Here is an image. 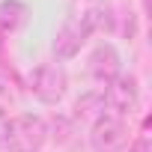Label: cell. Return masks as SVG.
Instances as JSON below:
<instances>
[{
	"mask_svg": "<svg viewBox=\"0 0 152 152\" xmlns=\"http://www.w3.org/2000/svg\"><path fill=\"white\" fill-rule=\"evenodd\" d=\"M45 140H48V125L33 113H21L9 119L3 152H39Z\"/></svg>",
	"mask_w": 152,
	"mask_h": 152,
	"instance_id": "cell-1",
	"label": "cell"
},
{
	"mask_svg": "<svg viewBox=\"0 0 152 152\" xmlns=\"http://www.w3.org/2000/svg\"><path fill=\"white\" fill-rule=\"evenodd\" d=\"M30 87H33V96L42 104H57L69 90V75L60 63H39L33 69Z\"/></svg>",
	"mask_w": 152,
	"mask_h": 152,
	"instance_id": "cell-2",
	"label": "cell"
},
{
	"mask_svg": "<svg viewBox=\"0 0 152 152\" xmlns=\"http://www.w3.org/2000/svg\"><path fill=\"white\" fill-rule=\"evenodd\" d=\"M93 36V27L87 21V12H78V15H69L63 21V27L57 30L54 36V54L57 60H72V57H78L84 42Z\"/></svg>",
	"mask_w": 152,
	"mask_h": 152,
	"instance_id": "cell-3",
	"label": "cell"
},
{
	"mask_svg": "<svg viewBox=\"0 0 152 152\" xmlns=\"http://www.w3.org/2000/svg\"><path fill=\"white\" fill-rule=\"evenodd\" d=\"M128 140V128H125V119L116 116V113H102L93 119V128H90V143L96 152H119Z\"/></svg>",
	"mask_w": 152,
	"mask_h": 152,
	"instance_id": "cell-4",
	"label": "cell"
},
{
	"mask_svg": "<svg viewBox=\"0 0 152 152\" xmlns=\"http://www.w3.org/2000/svg\"><path fill=\"white\" fill-rule=\"evenodd\" d=\"M102 99H104V110H107V113H116V116L125 119V113H131V110L137 107V102H140L137 78H134V75H122V72H119L116 78L104 87Z\"/></svg>",
	"mask_w": 152,
	"mask_h": 152,
	"instance_id": "cell-5",
	"label": "cell"
},
{
	"mask_svg": "<svg viewBox=\"0 0 152 152\" xmlns=\"http://www.w3.org/2000/svg\"><path fill=\"white\" fill-rule=\"evenodd\" d=\"M87 69H90V78L99 81V84H110L116 75L122 72V60H119V51L110 45V42H102L93 48L90 60H87Z\"/></svg>",
	"mask_w": 152,
	"mask_h": 152,
	"instance_id": "cell-6",
	"label": "cell"
},
{
	"mask_svg": "<svg viewBox=\"0 0 152 152\" xmlns=\"http://www.w3.org/2000/svg\"><path fill=\"white\" fill-rule=\"evenodd\" d=\"M27 21V6L21 0H3L0 3V33H12Z\"/></svg>",
	"mask_w": 152,
	"mask_h": 152,
	"instance_id": "cell-7",
	"label": "cell"
},
{
	"mask_svg": "<svg viewBox=\"0 0 152 152\" xmlns=\"http://www.w3.org/2000/svg\"><path fill=\"white\" fill-rule=\"evenodd\" d=\"M104 113V99H102V93H87L78 104H75V116L78 119H87V116H102Z\"/></svg>",
	"mask_w": 152,
	"mask_h": 152,
	"instance_id": "cell-8",
	"label": "cell"
},
{
	"mask_svg": "<svg viewBox=\"0 0 152 152\" xmlns=\"http://www.w3.org/2000/svg\"><path fill=\"white\" fill-rule=\"evenodd\" d=\"M128 152H152V137H149V134H140V137L131 143Z\"/></svg>",
	"mask_w": 152,
	"mask_h": 152,
	"instance_id": "cell-9",
	"label": "cell"
},
{
	"mask_svg": "<svg viewBox=\"0 0 152 152\" xmlns=\"http://www.w3.org/2000/svg\"><path fill=\"white\" fill-rule=\"evenodd\" d=\"M6 128H9V116L0 110V149H3V143H6Z\"/></svg>",
	"mask_w": 152,
	"mask_h": 152,
	"instance_id": "cell-10",
	"label": "cell"
},
{
	"mask_svg": "<svg viewBox=\"0 0 152 152\" xmlns=\"http://www.w3.org/2000/svg\"><path fill=\"white\" fill-rule=\"evenodd\" d=\"M9 99V87H6V81L0 78V110H3V102Z\"/></svg>",
	"mask_w": 152,
	"mask_h": 152,
	"instance_id": "cell-11",
	"label": "cell"
}]
</instances>
